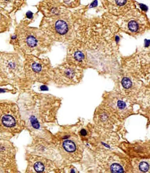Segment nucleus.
<instances>
[{
  "label": "nucleus",
  "instance_id": "1",
  "mask_svg": "<svg viewBox=\"0 0 150 173\" xmlns=\"http://www.w3.org/2000/svg\"><path fill=\"white\" fill-rule=\"evenodd\" d=\"M28 20L17 25L10 36V43L22 57L27 54L41 57L51 50L54 42L41 29L30 26Z\"/></svg>",
  "mask_w": 150,
  "mask_h": 173
},
{
  "label": "nucleus",
  "instance_id": "2",
  "mask_svg": "<svg viewBox=\"0 0 150 173\" xmlns=\"http://www.w3.org/2000/svg\"><path fill=\"white\" fill-rule=\"evenodd\" d=\"M22 58L24 79L20 91L31 89L36 83L48 85L52 82L54 67L48 57L27 54Z\"/></svg>",
  "mask_w": 150,
  "mask_h": 173
},
{
  "label": "nucleus",
  "instance_id": "3",
  "mask_svg": "<svg viewBox=\"0 0 150 173\" xmlns=\"http://www.w3.org/2000/svg\"><path fill=\"white\" fill-rule=\"evenodd\" d=\"M15 52L0 51V65L5 74L18 89H20L24 79L23 60Z\"/></svg>",
  "mask_w": 150,
  "mask_h": 173
},
{
  "label": "nucleus",
  "instance_id": "4",
  "mask_svg": "<svg viewBox=\"0 0 150 173\" xmlns=\"http://www.w3.org/2000/svg\"><path fill=\"white\" fill-rule=\"evenodd\" d=\"M81 72L77 66L65 61L54 67L52 82L60 88L71 86L80 81Z\"/></svg>",
  "mask_w": 150,
  "mask_h": 173
},
{
  "label": "nucleus",
  "instance_id": "5",
  "mask_svg": "<svg viewBox=\"0 0 150 173\" xmlns=\"http://www.w3.org/2000/svg\"><path fill=\"white\" fill-rule=\"evenodd\" d=\"M124 15L121 23L127 26L132 32H136L141 27L148 23L146 17L142 14L134 9L128 11Z\"/></svg>",
  "mask_w": 150,
  "mask_h": 173
},
{
  "label": "nucleus",
  "instance_id": "6",
  "mask_svg": "<svg viewBox=\"0 0 150 173\" xmlns=\"http://www.w3.org/2000/svg\"><path fill=\"white\" fill-rule=\"evenodd\" d=\"M103 2L107 9L116 16L124 15L134 5L133 0H103Z\"/></svg>",
  "mask_w": 150,
  "mask_h": 173
},
{
  "label": "nucleus",
  "instance_id": "7",
  "mask_svg": "<svg viewBox=\"0 0 150 173\" xmlns=\"http://www.w3.org/2000/svg\"><path fill=\"white\" fill-rule=\"evenodd\" d=\"M75 41L69 43L67 47L66 61L77 66L82 64L85 60V55L81 48Z\"/></svg>",
  "mask_w": 150,
  "mask_h": 173
},
{
  "label": "nucleus",
  "instance_id": "8",
  "mask_svg": "<svg viewBox=\"0 0 150 173\" xmlns=\"http://www.w3.org/2000/svg\"><path fill=\"white\" fill-rule=\"evenodd\" d=\"M26 0H0V7L13 16L22 8Z\"/></svg>",
  "mask_w": 150,
  "mask_h": 173
},
{
  "label": "nucleus",
  "instance_id": "9",
  "mask_svg": "<svg viewBox=\"0 0 150 173\" xmlns=\"http://www.w3.org/2000/svg\"><path fill=\"white\" fill-rule=\"evenodd\" d=\"M12 15L0 7V34L10 31L13 25Z\"/></svg>",
  "mask_w": 150,
  "mask_h": 173
},
{
  "label": "nucleus",
  "instance_id": "10",
  "mask_svg": "<svg viewBox=\"0 0 150 173\" xmlns=\"http://www.w3.org/2000/svg\"><path fill=\"white\" fill-rule=\"evenodd\" d=\"M1 121L3 126L7 128H11L16 125V121L15 117L10 112H7L2 114L1 116Z\"/></svg>",
  "mask_w": 150,
  "mask_h": 173
},
{
  "label": "nucleus",
  "instance_id": "11",
  "mask_svg": "<svg viewBox=\"0 0 150 173\" xmlns=\"http://www.w3.org/2000/svg\"><path fill=\"white\" fill-rule=\"evenodd\" d=\"M9 85L16 88L10 79L5 74L0 65V87L7 86Z\"/></svg>",
  "mask_w": 150,
  "mask_h": 173
},
{
  "label": "nucleus",
  "instance_id": "12",
  "mask_svg": "<svg viewBox=\"0 0 150 173\" xmlns=\"http://www.w3.org/2000/svg\"><path fill=\"white\" fill-rule=\"evenodd\" d=\"M63 147L66 151L69 152H73L76 150L75 144L71 140H67L64 141Z\"/></svg>",
  "mask_w": 150,
  "mask_h": 173
},
{
  "label": "nucleus",
  "instance_id": "13",
  "mask_svg": "<svg viewBox=\"0 0 150 173\" xmlns=\"http://www.w3.org/2000/svg\"><path fill=\"white\" fill-rule=\"evenodd\" d=\"M111 170L112 173H123L124 169L119 164L114 163L111 166Z\"/></svg>",
  "mask_w": 150,
  "mask_h": 173
},
{
  "label": "nucleus",
  "instance_id": "14",
  "mask_svg": "<svg viewBox=\"0 0 150 173\" xmlns=\"http://www.w3.org/2000/svg\"><path fill=\"white\" fill-rule=\"evenodd\" d=\"M122 84L125 88L128 89L132 86V82L129 78H124L122 80Z\"/></svg>",
  "mask_w": 150,
  "mask_h": 173
},
{
  "label": "nucleus",
  "instance_id": "15",
  "mask_svg": "<svg viewBox=\"0 0 150 173\" xmlns=\"http://www.w3.org/2000/svg\"><path fill=\"white\" fill-rule=\"evenodd\" d=\"M34 168L37 172H42L44 171L45 167L41 162H37L35 164Z\"/></svg>",
  "mask_w": 150,
  "mask_h": 173
},
{
  "label": "nucleus",
  "instance_id": "16",
  "mask_svg": "<svg viewBox=\"0 0 150 173\" xmlns=\"http://www.w3.org/2000/svg\"><path fill=\"white\" fill-rule=\"evenodd\" d=\"M139 168L140 171L144 172H146L148 171L149 166L148 164L146 162H142L140 163Z\"/></svg>",
  "mask_w": 150,
  "mask_h": 173
},
{
  "label": "nucleus",
  "instance_id": "17",
  "mask_svg": "<svg viewBox=\"0 0 150 173\" xmlns=\"http://www.w3.org/2000/svg\"><path fill=\"white\" fill-rule=\"evenodd\" d=\"M30 121L32 126L36 129H38L39 127V124L38 121L34 116H32L30 118Z\"/></svg>",
  "mask_w": 150,
  "mask_h": 173
},
{
  "label": "nucleus",
  "instance_id": "18",
  "mask_svg": "<svg viewBox=\"0 0 150 173\" xmlns=\"http://www.w3.org/2000/svg\"><path fill=\"white\" fill-rule=\"evenodd\" d=\"M118 106L119 109H123L126 107V104L123 101H119L118 102Z\"/></svg>",
  "mask_w": 150,
  "mask_h": 173
},
{
  "label": "nucleus",
  "instance_id": "19",
  "mask_svg": "<svg viewBox=\"0 0 150 173\" xmlns=\"http://www.w3.org/2000/svg\"><path fill=\"white\" fill-rule=\"evenodd\" d=\"M81 134L82 136H85L87 135V132L86 130L84 129H82L80 131Z\"/></svg>",
  "mask_w": 150,
  "mask_h": 173
}]
</instances>
